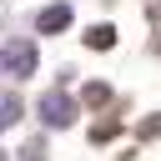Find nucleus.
<instances>
[{
  "label": "nucleus",
  "mask_w": 161,
  "mask_h": 161,
  "mask_svg": "<svg viewBox=\"0 0 161 161\" xmlns=\"http://www.w3.org/2000/svg\"><path fill=\"white\" fill-rule=\"evenodd\" d=\"M40 121H45V126H70V121H75L70 96H65V91H45V96H40Z\"/></svg>",
  "instance_id": "1"
},
{
  "label": "nucleus",
  "mask_w": 161,
  "mask_h": 161,
  "mask_svg": "<svg viewBox=\"0 0 161 161\" xmlns=\"http://www.w3.org/2000/svg\"><path fill=\"white\" fill-rule=\"evenodd\" d=\"M30 70H35V45H25V40H10V45H5V75L25 80Z\"/></svg>",
  "instance_id": "2"
},
{
  "label": "nucleus",
  "mask_w": 161,
  "mask_h": 161,
  "mask_svg": "<svg viewBox=\"0 0 161 161\" xmlns=\"http://www.w3.org/2000/svg\"><path fill=\"white\" fill-rule=\"evenodd\" d=\"M35 25H40L45 35H55V30H65V25H70V5H50V10H45V15L35 20Z\"/></svg>",
  "instance_id": "3"
},
{
  "label": "nucleus",
  "mask_w": 161,
  "mask_h": 161,
  "mask_svg": "<svg viewBox=\"0 0 161 161\" xmlns=\"http://www.w3.org/2000/svg\"><path fill=\"white\" fill-rule=\"evenodd\" d=\"M86 40H91V50H111V40H116V30H111V25H96V30L86 35Z\"/></svg>",
  "instance_id": "4"
},
{
  "label": "nucleus",
  "mask_w": 161,
  "mask_h": 161,
  "mask_svg": "<svg viewBox=\"0 0 161 161\" xmlns=\"http://www.w3.org/2000/svg\"><path fill=\"white\" fill-rule=\"evenodd\" d=\"M106 96H111V91H106V86H101V80H96V86H91V91H86V101H91V106H101V101H106Z\"/></svg>",
  "instance_id": "5"
}]
</instances>
